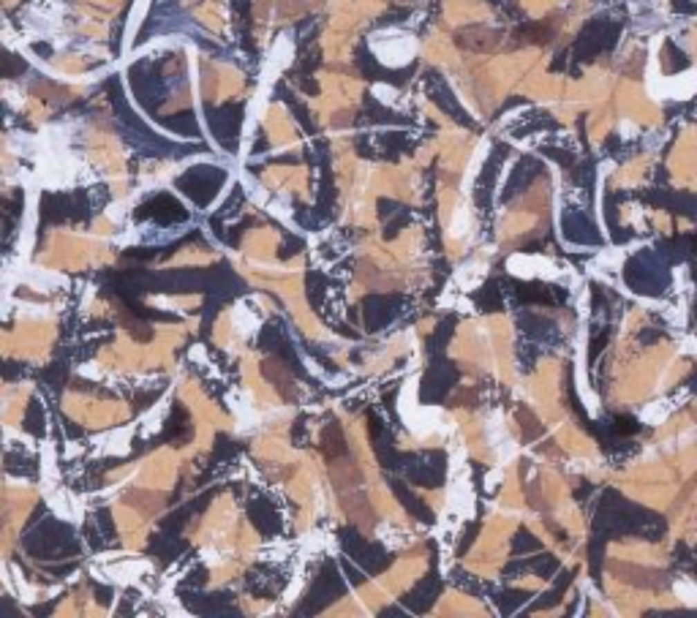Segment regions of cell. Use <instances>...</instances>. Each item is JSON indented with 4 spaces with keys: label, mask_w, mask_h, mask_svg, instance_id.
<instances>
[{
    "label": "cell",
    "mask_w": 697,
    "mask_h": 618,
    "mask_svg": "<svg viewBox=\"0 0 697 618\" xmlns=\"http://www.w3.org/2000/svg\"><path fill=\"white\" fill-rule=\"evenodd\" d=\"M371 49L384 66L398 68V66H406L417 55V39L398 28H387L371 36Z\"/></svg>",
    "instance_id": "1"
},
{
    "label": "cell",
    "mask_w": 697,
    "mask_h": 618,
    "mask_svg": "<svg viewBox=\"0 0 697 618\" xmlns=\"http://www.w3.org/2000/svg\"><path fill=\"white\" fill-rule=\"evenodd\" d=\"M697 88V71L678 74L676 79H662V93L656 98H687Z\"/></svg>",
    "instance_id": "2"
},
{
    "label": "cell",
    "mask_w": 697,
    "mask_h": 618,
    "mask_svg": "<svg viewBox=\"0 0 697 618\" xmlns=\"http://www.w3.org/2000/svg\"><path fill=\"white\" fill-rule=\"evenodd\" d=\"M376 95H379L382 101H392V90L387 88V85H379V88H376Z\"/></svg>",
    "instance_id": "3"
}]
</instances>
